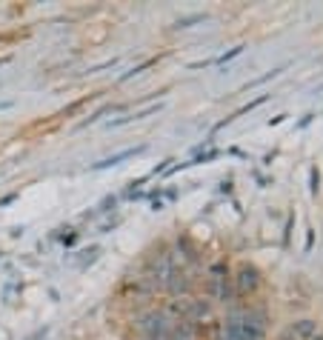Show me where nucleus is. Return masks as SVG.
I'll use <instances>...</instances> for the list:
<instances>
[{"instance_id": "1a4fd4ad", "label": "nucleus", "mask_w": 323, "mask_h": 340, "mask_svg": "<svg viewBox=\"0 0 323 340\" xmlns=\"http://www.w3.org/2000/svg\"><path fill=\"white\" fill-rule=\"evenodd\" d=\"M312 243H315V229L306 232V246H303V252H312Z\"/></svg>"}, {"instance_id": "f257e3e1", "label": "nucleus", "mask_w": 323, "mask_h": 340, "mask_svg": "<svg viewBox=\"0 0 323 340\" xmlns=\"http://www.w3.org/2000/svg\"><path fill=\"white\" fill-rule=\"evenodd\" d=\"M257 283H260V277H257V269L255 266H240L238 277H235V286H238V294H249V291L257 289Z\"/></svg>"}, {"instance_id": "f8f14e48", "label": "nucleus", "mask_w": 323, "mask_h": 340, "mask_svg": "<svg viewBox=\"0 0 323 340\" xmlns=\"http://www.w3.org/2000/svg\"><path fill=\"white\" fill-rule=\"evenodd\" d=\"M283 120H286V115H277V118L269 120V126H277V123H283Z\"/></svg>"}, {"instance_id": "39448f33", "label": "nucleus", "mask_w": 323, "mask_h": 340, "mask_svg": "<svg viewBox=\"0 0 323 340\" xmlns=\"http://www.w3.org/2000/svg\"><path fill=\"white\" fill-rule=\"evenodd\" d=\"M240 51H243V46H235V49H229V51H223L221 57H215L212 60V66H223V63H229V60H235Z\"/></svg>"}, {"instance_id": "6e6552de", "label": "nucleus", "mask_w": 323, "mask_h": 340, "mask_svg": "<svg viewBox=\"0 0 323 340\" xmlns=\"http://www.w3.org/2000/svg\"><path fill=\"white\" fill-rule=\"evenodd\" d=\"M200 20H206V15H192V17H183V20H177V29H186V26H192V23H200Z\"/></svg>"}, {"instance_id": "f03ea898", "label": "nucleus", "mask_w": 323, "mask_h": 340, "mask_svg": "<svg viewBox=\"0 0 323 340\" xmlns=\"http://www.w3.org/2000/svg\"><path fill=\"white\" fill-rule=\"evenodd\" d=\"M286 66H277V69H272V72H266V74H260V77H255V80H249V83L243 86L246 92L249 89H255V86H263V83H269V80H274V77H280V72H283Z\"/></svg>"}, {"instance_id": "7ed1b4c3", "label": "nucleus", "mask_w": 323, "mask_h": 340, "mask_svg": "<svg viewBox=\"0 0 323 340\" xmlns=\"http://www.w3.org/2000/svg\"><path fill=\"white\" fill-rule=\"evenodd\" d=\"M137 152H143V146H140V149H126V152H120V154H115V157H109V160H103V163H98L95 169H103V166H112V163H120V160H126V157H132V154H137Z\"/></svg>"}, {"instance_id": "423d86ee", "label": "nucleus", "mask_w": 323, "mask_h": 340, "mask_svg": "<svg viewBox=\"0 0 323 340\" xmlns=\"http://www.w3.org/2000/svg\"><path fill=\"white\" fill-rule=\"evenodd\" d=\"M292 335H298V338H312V335H315V323H312V320H303V323H298L292 329Z\"/></svg>"}, {"instance_id": "20e7f679", "label": "nucleus", "mask_w": 323, "mask_h": 340, "mask_svg": "<svg viewBox=\"0 0 323 340\" xmlns=\"http://www.w3.org/2000/svg\"><path fill=\"white\" fill-rule=\"evenodd\" d=\"M309 192H312V197H318V192H321V169L318 166L309 169Z\"/></svg>"}, {"instance_id": "0eeeda50", "label": "nucleus", "mask_w": 323, "mask_h": 340, "mask_svg": "<svg viewBox=\"0 0 323 340\" xmlns=\"http://www.w3.org/2000/svg\"><path fill=\"white\" fill-rule=\"evenodd\" d=\"M292 226H295V215L286 218V229H283V249H289V238H292Z\"/></svg>"}, {"instance_id": "9b49d317", "label": "nucleus", "mask_w": 323, "mask_h": 340, "mask_svg": "<svg viewBox=\"0 0 323 340\" xmlns=\"http://www.w3.org/2000/svg\"><path fill=\"white\" fill-rule=\"evenodd\" d=\"M312 118H315V115H306V118H303L300 123H298V129H303V126H309V123H312Z\"/></svg>"}, {"instance_id": "9d476101", "label": "nucleus", "mask_w": 323, "mask_h": 340, "mask_svg": "<svg viewBox=\"0 0 323 340\" xmlns=\"http://www.w3.org/2000/svg\"><path fill=\"white\" fill-rule=\"evenodd\" d=\"M221 192H223V194H232V180H223V183H221Z\"/></svg>"}]
</instances>
